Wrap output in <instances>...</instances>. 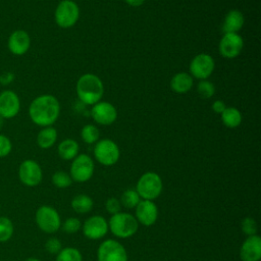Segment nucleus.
Returning a JSON list of instances; mask_svg holds the SVG:
<instances>
[{
  "mask_svg": "<svg viewBox=\"0 0 261 261\" xmlns=\"http://www.w3.org/2000/svg\"><path fill=\"white\" fill-rule=\"evenodd\" d=\"M79 144L71 139L63 140L58 145V155L63 160H71L77 156Z\"/></svg>",
  "mask_w": 261,
  "mask_h": 261,
  "instance_id": "22",
  "label": "nucleus"
},
{
  "mask_svg": "<svg viewBox=\"0 0 261 261\" xmlns=\"http://www.w3.org/2000/svg\"><path fill=\"white\" fill-rule=\"evenodd\" d=\"M162 189L163 184L160 175L153 171H148L142 174L136 186V191L140 198L150 201L157 199L160 196Z\"/></svg>",
  "mask_w": 261,
  "mask_h": 261,
  "instance_id": "4",
  "label": "nucleus"
},
{
  "mask_svg": "<svg viewBox=\"0 0 261 261\" xmlns=\"http://www.w3.org/2000/svg\"><path fill=\"white\" fill-rule=\"evenodd\" d=\"M241 228H242V231L249 237V236L257 234L258 225H257V222H256V220L254 218L246 217V218H244L242 220Z\"/></svg>",
  "mask_w": 261,
  "mask_h": 261,
  "instance_id": "31",
  "label": "nucleus"
},
{
  "mask_svg": "<svg viewBox=\"0 0 261 261\" xmlns=\"http://www.w3.org/2000/svg\"><path fill=\"white\" fill-rule=\"evenodd\" d=\"M94 162L87 154L77 155L70 165L69 175L76 182L88 181L94 173Z\"/></svg>",
  "mask_w": 261,
  "mask_h": 261,
  "instance_id": "8",
  "label": "nucleus"
},
{
  "mask_svg": "<svg viewBox=\"0 0 261 261\" xmlns=\"http://www.w3.org/2000/svg\"><path fill=\"white\" fill-rule=\"evenodd\" d=\"M36 222L41 230L47 233L56 232L61 225V219L57 210L51 206L43 205L36 212Z\"/></svg>",
  "mask_w": 261,
  "mask_h": 261,
  "instance_id": "6",
  "label": "nucleus"
},
{
  "mask_svg": "<svg viewBox=\"0 0 261 261\" xmlns=\"http://www.w3.org/2000/svg\"><path fill=\"white\" fill-rule=\"evenodd\" d=\"M225 108H226V105H225V103H224L223 101H221V100H216V101H214L213 104H212V110H213L215 113H218V114H221V113L224 111Z\"/></svg>",
  "mask_w": 261,
  "mask_h": 261,
  "instance_id": "37",
  "label": "nucleus"
},
{
  "mask_svg": "<svg viewBox=\"0 0 261 261\" xmlns=\"http://www.w3.org/2000/svg\"><path fill=\"white\" fill-rule=\"evenodd\" d=\"M99 136H100V133L98 127H96L93 124H87L81 130V137L83 141L87 144L96 143L99 139Z\"/></svg>",
  "mask_w": 261,
  "mask_h": 261,
  "instance_id": "27",
  "label": "nucleus"
},
{
  "mask_svg": "<svg viewBox=\"0 0 261 261\" xmlns=\"http://www.w3.org/2000/svg\"><path fill=\"white\" fill-rule=\"evenodd\" d=\"M198 93L204 99L211 98L215 93L214 85L206 80H203L198 85Z\"/></svg>",
  "mask_w": 261,
  "mask_h": 261,
  "instance_id": "30",
  "label": "nucleus"
},
{
  "mask_svg": "<svg viewBox=\"0 0 261 261\" xmlns=\"http://www.w3.org/2000/svg\"><path fill=\"white\" fill-rule=\"evenodd\" d=\"M136 208V219L145 226L153 225L158 217V208L153 201L142 200Z\"/></svg>",
  "mask_w": 261,
  "mask_h": 261,
  "instance_id": "16",
  "label": "nucleus"
},
{
  "mask_svg": "<svg viewBox=\"0 0 261 261\" xmlns=\"http://www.w3.org/2000/svg\"><path fill=\"white\" fill-rule=\"evenodd\" d=\"M60 113L58 100L52 95H41L35 98L29 107L31 120L40 126H50L53 124Z\"/></svg>",
  "mask_w": 261,
  "mask_h": 261,
  "instance_id": "1",
  "label": "nucleus"
},
{
  "mask_svg": "<svg viewBox=\"0 0 261 261\" xmlns=\"http://www.w3.org/2000/svg\"><path fill=\"white\" fill-rule=\"evenodd\" d=\"M12 150V143L8 137L0 134V157L7 156Z\"/></svg>",
  "mask_w": 261,
  "mask_h": 261,
  "instance_id": "34",
  "label": "nucleus"
},
{
  "mask_svg": "<svg viewBox=\"0 0 261 261\" xmlns=\"http://www.w3.org/2000/svg\"><path fill=\"white\" fill-rule=\"evenodd\" d=\"M2 121H3V118L0 117V128H1V125H2Z\"/></svg>",
  "mask_w": 261,
  "mask_h": 261,
  "instance_id": "40",
  "label": "nucleus"
},
{
  "mask_svg": "<svg viewBox=\"0 0 261 261\" xmlns=\"http://www.w3.org/2000/svg\"><path fill=\"white\" fill-rule=\"evenodd\" d=\"M242 261H259L261 258V238L258 234L249 236L240 249Z\"/></svg>",
  "mask_w": 261,
  "mask_h": 261,
  "instance_id": "18",
  "label": "nucleus"
},
{
  "mask_svg": "<svg viewBox=\"0 0 261 261\" xmlns=\"http://www.w3.org/2000/svg\"><path fill=\"white\" fill-rule=\"evenodd\" d=\"M18 177L24 186L36 187L41 182L43 177L41 166L35 160L27 159L19 165Z\"/></svg>",
  "mask_w": 261,
  "mask_h": 261,
  "instance_id": "10",
  "label": "nucleus"
},
{
  "mask_svg": "<svg viewBox=\"0 0 261 261\" xmlns=\"http://www.w3.org/2000/svg\"><path fill=\"white\" fill-rule=\"evenodd\" d=\"M81 227H82V222L76 217H69L62 224V229L67 233H74L79 231Z\"/></svg>",
  "mask_w": 261,
  "mask_h": 261,
  "instance_id": "32",
  "label": "nucleus"
},
{
  "mask_svg": "<svg viewBox=\"0 0 261 261\" xmlns=\"http://www.w3.org/2000/svg\"><path fill=\"white\" fill-rule=\"evenodd\" d=\"M119 201L123 207H125L127 209H132V208H135L141 200H140V196L136 190L128 189L122 193Z\"/></svg>",
  "mask_w": 261,
  "mask_h": 261,
  "instance_id": "25",
  "label": "nucleus"
},
{
  "mask_svg": "<svg viewBox=\"0 0 261 261\" xmlns=\"http://www.w3.org/2000/svg\"><path fill=\"white\" fill-rule=\"evenodd\" d=\"M24 261H40V260L37 259V258H28V259H25Z\"/></svg>",
  "mask_w": 261,
  "mask_h": 261,
  "instance_id": "39",
  "label": "nucleus"
},
{
  "mask_svg": "<svg viewBox=\"0 0 261 261\" xmlns=\"http://www.w3.org/2000/svg\"><path fill=\"white\" fill-rule=\"evenodd\" d=\"M193 76L187 72H178L174 74L170 81V88L178 94H184L190 91L193 87Z\"/></svg>",
  "mask_w": 261,
  "mask_h": 261,
  "instance_id": "20",
  "label": "nucleus"
},
{
  "mask_svg": "<svg viewBox=\"0 0 261 261\" xmlns=\"http://www.w3.org/2000/svg\"><path fill=\"white\" fill-rule=\"evenodd\" d=\"M105 208H106L108 213L113 215V214H116V213L120 212V210H121V203L116 198H109L105 202Z\"/></svg>",
  "mask_w": 261,
  "mask_h": 261,
  "instance_id": "35",
  "label": "nucleus"
},
{
  "mask_svg": "<svg viewBox=\"0 0 261 261\" xmlns=\"http://www.w3.org/2000/svg\"><path fill=\"white\" fill-rule=\"evenodd\" d=\"M103 83L97 75L86 73L76 83V94L81 102L87 105H95L103 96Z\"/></svg>",
  "mask_w": 261,
  "mask_h": 261,
  "instance_id": "2",
  "label": "nucleus"
},
{
  "mask_svg": "<svg viewBox=\"0 0 261 261\" xmlns=\"http://www.w3.org/2000/svg\"><path fill=\"white\" fill-rule=\"evenodd\" d=\"M245 23V17L240 10L232 9L227 12L222 24L224 34H238Z\"/></svg>",
  "mask_w": 261,
  "mask_h": 261,
  "instance_id": "19",
  "label": "nucleus"
},
{
  "mask_svg": "<svg viewBox=\"0 0 261 261\" xmlns=\"http://www.w3.org/2000/svg\"><path fill=\"white\" fill-rule=\"evenodd\" d=\"M221 120L225 126L229 128H234L241 124L242 114L234 107H226L221 113Z\"/></svg>",
  "mask_w": 261,
  "mask_h": 261,
  "instance_id": "24",
  "label": "nucleus"
},
{
  "mask_svg": "<svg viewBox=\"0 0 261 261\" xmlns=\"http://www.w3.org/2000/svg\"><path fill=\"white\" fill-rule=\"evenodd\" d=\"M52 182L56 188L65 189L72 184V178L64 171H56L52 175Z\"/></svg>",
  "mask_w": 261,
  "mask_h": 261,
  "instance_id": "29",
  "label": "nucleus"
},
{
  "mask_svg": "<svg viewBox=\"0 0 261 261\" xmlns=\"http://www.w3.org/2000/svg\"><path fill=\"white\" fill-rule=\"evenodd\" d=\"M108 228L115 237L127 239L138 231L139 222L132 214L118 212L111 215L108 222Z\"/></svg>",
  "mask_w": 261,
  "mask_h": 261,
  "instance_id": "3",
  "label": "nucleus"
},
{
  "mask_svg": "<svg viewBox=\"0 0 261 261\" xmlns=\"http://www.w3.org/2000/svg\"><path fill=\"white\" fill-rule=\"evenodd\" d=\"M214 70V60L212 56L206 53L196 55L190 63V71L192 75L198 80H206Z\"/></svg>",
  "mask_w": 261,
  "mask_h": 261,
  "instance_id": "11",
  "label": "nucleus"
},
{
  "mask_svg": "<svg viewBox=\"0 0 261 261\" xmlns=\"http://www.w3.org/2000/svg\"><path fill=\"white\" fill-rule=\"evenodd\" d=\"M55 261H83V257L77 249L67 247L60 250Z\"/></svg>",
  "mask_w": 261,
  "mask_h": 261,
  "instance_id": "26",
  "label": "nucleus"
},
{
  "mask_svg": "<svg viewBox=\"0 0 261 261\" xmlns=\"http://www.w3.org/2000/svg\"><path fill=\"white\" fill-rule=\"evenodd\" d=\"M57 140V130L52 126L43 127L37 136V144L42 149L51 148Z\"/></svg>",
  "mask_w": 261,
  "mask_h": 261,
  "instance_id": "21",
  "label": "nucleus"
},
{
  "mask_svg": "<svg viewBox=\"0 0 261 261\" xmlns=\"http://www.w3.org/2000/svg\"><path fill=\"white\" fill-rule=\"evenodd\" d=\"M13 233V224L7 217H0V242L8 241Z\"/></svg>",
  "mask_w": 261,
  "mask_h": 261,
  "instance_id": "28",
  "label": "nucleus"
},
{
  "mask_svg": "<svg viewBox=\"0 0 261 261\" xmlns=\"http://www.w3.org/2000/svg\"><path fill=\"white\" fill-rule=\"evenodd\" d=\"M97 258L98 261H127V253L119 242L108 239L100 244Z\"/></svg>",
  "mask_w": 261,
  "mask_h": 261,
  "instance_id": "9",
  "label": "nucleus"
},
{
  "mask_svg": "<svg viewBox=\"0 0 261 261\" xmlns=\"http://www.w3.org/2000/svg\"><path fill=\"white\" fill-rule=\"evenodd\" d=\"M145 0H125V2L130 5V6H134V7H138V6H141L143 3H144Z\"/></svg>",
  "mask_w": 261,
  "mask_h": 261,
  "instance_id": "38",
  "label": "nucleus"
},
{
  "mask_svg": "<svg viewBox=\"0 0 261 261\" xmlns=\"http://www.w3.org/2000/svg\"><path fill=\"white\" fill-rule=\"evenodd\" d=\"M244 40L239 34H224L219 42V52L225 58H234L242 52Z\"/></svg>",
  "mask_w": 261,
  "mask_h": 261,
  "instance_id": "14",
  "label": "nucleus"
},
{
  "mask_svg": "<svg viewBox=\"0 0 261 261\" xmlns=\"http://www.w3.org/2000/svg\"><path fill=\"white\" fill-rule=\"evenodd\" d=\"M71 208L80 214H86L90 212L94 206V202L92 198L88 195L85 194H80L76 195L72 200H71Z\"/></svg>",
  "mask_w": 261,
  "mask_h": 261,
  "instance_id": "23",
  "label": "nucleus"
},
{
  "mask_svg": "<svg viewBox=\"0 0 261 261\" xmlns=\"http://www.w3.org/2000/svg\"><path fill=\"white\" fill-rule=\"evenodd\" d=\"M45 249L50 254H58L62 249V245L58 239L50 238L45 243Z\"/></svg>",
  "mask_w": 261,
  "mask_h": 261,
  "instance_id": "33",
  "label": "nucleus"
},
{
  "mask_svg": "<svg viewBox=\"0 0 261 261\" xmlns=\"http://www.w3.org/2000/svg\"><path fill=\"white\" fill-rule=\"evenodd\" d=\"M20 110V100L17 94L11 90L0 93V117L3 119L13 118Z\"/></svg>",
  "mask_w": 261,
  "mask_h": 261,
  "instance_id": "12",
  "label": "nucleus"
},
{
  "mask_svg": "<svg viewBox=\"0 0 261 261\" xmlns=\"http://www.w3.org/2000/svg\"><path fill=\"white\" fill-rule=\"evenodd\" d=\"M93 119L102 125H109L113 123L117 117L116 108L109 102H98L93 105L91 110Z\"/></svg>",
  "mask_w": 261,
  "mask_h": 261,
  "instance_id": "15",
  "label": "nucleus"
},
{
  "mask_svg": "<svg viewBox=\"0 0 261 261\" xmlns=\"http://www.w3.org/2000/svg\"><path fill=\"white\" fill-rule=\"evenodd\" d=\"M8 50L16 56H21L28 52L31 46L30 35L23 30H15L12 32L7 41Z\"/></svg>",
  "mask_w": 261,
  "mask_h": 261,
  "instance_id": "17",
  "label": "nucleus"
},
{
  "mask_svg": "<svg viewBox=\"0 0 261 261\" xmlns=\"http://www.w3.org/2000/svg\"><path fill=\"white\" fill-rule=\"evenodd\" d=\"M80 16L77 4L72 0H61L54 13L55 22L63 29H68L75 24Z\"/></svg>",
  "mask_w": 261,
  "mask_h": 261,
  "instance_id": "5",
  "label": "nucleus"
},
{
  "mask_svg": "<svg viewBox=\"0 0 261 261\" xmlns=\"http://www.w3.org/2000/svg\"><path fill=\"white\" fill-rule=\"evenodd\" d=\"M13 80H14V74L10 71L4 72L0 75V84L3 86L9 85L11 82H13Z\"/></svg>",
  "mask_w": 261,
  "mask_h": 261,
  "instance_id": "36",
  "label": "nucleus"
},
{
  "mask_svg": "<svg viewBox=\"0 0 261 261\" xmlns=\"http://www.w3.org/2000/svg\"><path fill=\"white\" fill-rule=\"evenodd\" d=\"M108 229V222L101 215L91 216L83 224L84 236L94 241L102 239L107 233Z\"/></svg>",
  "mask_w": 261,
  "mask_h": 261,
  "instance_id": "13",
  "label": "nucleus"
},
{
  "mask_svg": "<svg viewBox=\"0 0 261 261\" xmlns=\"http://www.w3.org/2000/svg\"><path fill=\"white\" fill-rule=\"evenodd\" d=\"M119 155V148L112 140L104 139L95 145L94 156L96 160L104 166L114 165L118 161Z\"/></svg>",
  "mask_w": 261,
  "mask_h": 261,
  "instance_id": "7",
  "label": "nucleus"
}]
</instances>
